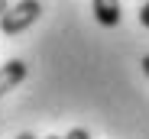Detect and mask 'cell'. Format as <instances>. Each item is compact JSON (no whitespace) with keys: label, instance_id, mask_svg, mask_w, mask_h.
<instances>
[{"label":"cell","instance_id":"3957f363","mask_svg":"<svg viewBox=\"0 0 149 139\" xmlns=\"http://www.w3.org/2000/svg\"><path fill=\"white\" fill-rule=\"evenodd\" d=\"M91 7H94V19L101 26L113 29L120 23V0H91Z\"/></svg>","mask_w":149,"mask_h":139},{"label":"cell","instance_id":"6da1fadb","mask_svg":"<svg viewBox=\"0 0 149 139\" xmlns=\"http://www.w3.org/2000/svg\"><path fill=\"white\" fill-rule=\"evenodd\" d=\"M39 13H42L39 0H19V3L3 10V16H0V33L3 36H19L26 26H33L39 19Z\"/></svg>","mask_w":149,"mask_h":139},{"label":"cell","instance_id":"ba28073f","mask_svg":"<svg viewBox=\"0 0 149 139\" xmlns=\"http://www.w3.org/2000/svg\"><path fill=\"white\" fill-rule=\"evenodd\" d=\"M3 10H7V0H0V16H3Z\"/></svg>","mask_w":149,"mask_h":139},{"label":"cell","instance_id":"5b68a950","mask_svg":"<svg viewBox=\"0 0 149 139\" xmlns=\"http://www.w3.org/2000/svg\"><path fill=\"white\" fill-rule=\"evenodd\" d=\"M139 23H143V26H146V29H149V0H146V7H143V10H139Z\"/></svg>","mask_w":149,"mask_h":139},{"label":"cell","instance_id":"8992f818","mask_svg":"<svg viewBox=\"0 0 149 139\" xmlns=\"http://www.w3.org/2000/svg\"><path fill=\"white\" fill-rule=\"evenodd\" d=\"M143 71H146V75H149V55H146V58H143Z\"/></svg>","mask_w":149,"mask_h":139},{"label":"cell","instance_id":"52a82bcc","mask_svg":"<svg viewBox=\"0 0 149 139\" xmlns=\"http://www.w3.org/2000/svg\"><path fill=\"white\" fill-rule=\"evenodd\" d=\"M16 139H36V136H33V133H19Z\"/></svg>","mask_w":149,"mask_h":139},{"label":"cell","instance_id":"7a4b0ae2","mask_svg":"<svg viewBox=\"0 0 149 139\" xmlns=\"http://www.w3.org/2000/svg\"><path fill=\"white\" fill-rule=\"evenodd\" d=\"M19 81H26V62L10 58L7 65H0V97L10 94V91H13Z\"/></svg>","mask_w":149,"mask_h":139},{"label":"cell","instance_id":"277c9868","mask_svg":"<svg viewBox=\"0 0 149 139\" xmlns=\"http://www.w3.org/2000/svg\"><path fill=\"white\" fill-rule=\"evenodd\" d=\"M65 139H91V133H88V129H81V126H74V129H71Z\"/></svg>","mask_w":149,"mask_h":139},{"label":"cell","instance_id":"9c48e42d","mask_svg":"<svg viewBox=\"0 0 149 139\" xmlns=\"http://www.w3.org/2000/svg\"><path fill=\"white\" fill-rule=\"evenodd\" d=\"M45 139H58V136H45Z\"/></svg>","mask_w":149,"mask_h":139}]
</instances>
